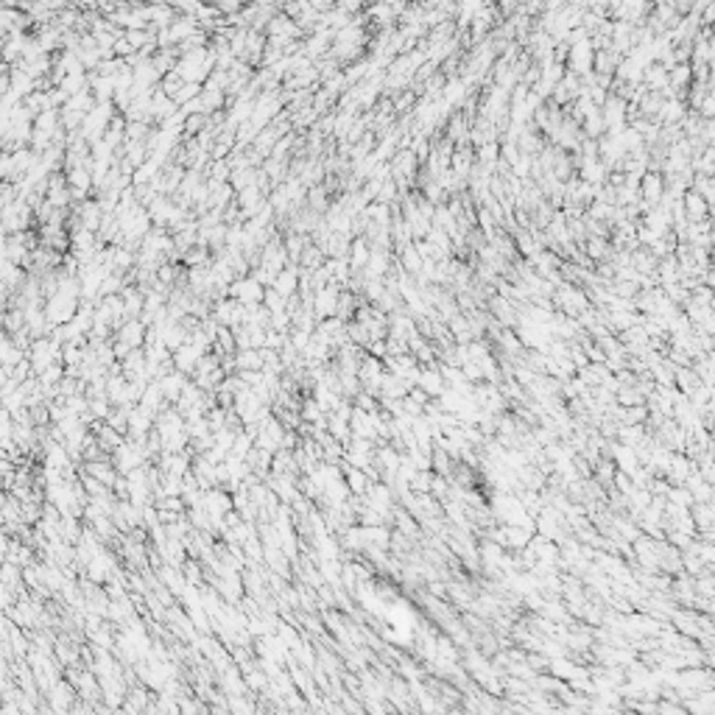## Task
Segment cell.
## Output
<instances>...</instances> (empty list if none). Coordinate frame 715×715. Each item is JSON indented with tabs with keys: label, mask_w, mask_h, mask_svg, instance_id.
<instances>
[{
	"label": "cell",
	"mask_w": 715,
	"mask_h": 715,
	"mask_svg": "<svg viewBox=\"0 0 715 715\" xmlns=\"http://www.w3.org/2000/svg\"><path fill=\"white\" fill-rule=\"evenodd\" d=\"M54 355H56V344H48V341H37L34 352H31V366H34V375H42L50 369L54 364Z\"/></svg>",
	"instance_id": "1"
},
{
	"label": "cell",
	"mask_w": 715,
	"mask_h": 715,
	"mask_svg": "<svg viewBox=\"0 0 715 715\" xmlns=\"http://www.w3.org/2000/svg\"><path fill=\"white\" fill-rule=\"evenodd\" d=\"M140 458H143V453H140V447L134 444H121L118 450H115V464L123 470V473H132V470H137L140 467Z\"/></svg>",
	"instance_id": "3"
},
{
	"label": "cell",
	"mask_w": 715,
	"mask_h": 715,
	"mask_svg": "<svg viewBox=\"0 0 715 715\" xmlns=\"http://www.w3.org/2000/svg\"><path fill=\"white\" fill-rule=\"evenodd\" d=\"M87 473H90L92 478H98L101 484H107V486L115 484V470H112L110 464H104V462H90V464H87Z\"/></svg>",
	"instance_id": "6"
},
{
	"label": "cell",
	"mask_w": 715,
	"mask_h": 715,
	"mask_svg": "<svg viewBox=\"0 0 715 715\" xmlns=\"http://www.w3.org/2000/svg\"><path fill=\"white\" fill-rule=\"evenodd\" d=\"M157 386H160V391H163V397L168 400V402H176L179 397H182V391H185V380H182V375H165V377H160L157 380Z\"/></svg>",
	"instance_id": "4"
},
{
	"label": "cell",
	"mask_w": 715,
	"mask_h": 715,
	"mask_svg": "<svg viewBox=\"0 0 715 715\" xmlns=\"http://www.w3.org/2000/svg\"><path fill=\"white\" fill-rule=\"evenodd\" d=\"M70 687L65 685V682H56L54 685V693H50V707H54L56 712H65L68 707H70Z\"/></svg>",
	"instance_id": "5"
},
{
	"label": "cell",
	"mask_w": 715,
	"mask_h": 715,
	"mask_svg": "<svg viewBox=\"0 0 715 715\" xmlns=\"http://www.w3.org/2000/svg\"><path fill=\"white\" fill-rule=\"evenodd\" d=\"M198 358H201V346L198 344H182L174 355V364L179 372H193L198 366Z\"/></svg>",
	"instance_id": "2"
}]
</instances>
